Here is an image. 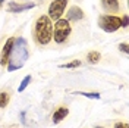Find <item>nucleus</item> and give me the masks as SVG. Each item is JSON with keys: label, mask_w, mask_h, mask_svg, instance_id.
Returning a JSON list of instances; mask_svg holds the SVG:
<instances>
[{"label": "nucleus", "mask_w": 129, "mask_h": 128, "mask_svg": "<svg viewBox=\"0 0 129 128\" xmlns=\"http://www.w3.org/2000/svg\"><path fill=\"white\" fill-rule=\"evenodd\" d=\"M28 59V46H26V40L24 37L15 38L13 47H12V53L9 56L8 60V71L13 72L16 69H21L25 65Z\"/></svg>", "instance_id": "1"}, {"label": "nucleus", "mask_w": 129, "mask_h": 128, "mask_svg": "<svg viewBox=\"0 0 129 128\" xmlns=\"http://www.w3.org/2000/svg\"><path fill=\"white\" fill-rule=\"evenodd\" d=\"M34 38L37 43L43 46L48 44L53 38V24L51 19L47 15H43L37 19L35 22V30H34Z\"/></svg>", "instance_id": "2"}, {"label": "nucleus", "mask_w": 129, "mask_h": 128, "mask_svg": "<svg viewBox=\"0 0 129 128\" xmlns=\"http://www.w3.org/2000/svg\"><path fill=\"white\" fill-rule=\"evenodd\" d=\"M69 34H71V24H69V21L68 19H57L54 27H53V38L56 41L57 44H60V43H64L66 38L69 37Z\"/></svg>", "instance_id": "3"}, {"label": "nucleus", "mask_w": 129, "mask_h": 128, "mask_svg": "<svg viewBox=\"0 0 129 128\" xmlns=\"http://www.w3.org/2000/svg\"><path fill=\"white\" fill-rule=\"evenodd\" d=\"M98 27L106 32H114L122 27V19L116 15H101L98 18Z\"/></svg>", "instance_id": "4"}, {"label": "nucleus", "mask_w": 129, "mask_h": 128, "mask_svg": "<svg viewBox=\"0 0 129 128\" xmlns=\"http://www.w3.org/2000/svg\"><path fill=\"white\" fill-rule=\"evenodd\" d=\"M68 6V0H53L51 2V5H50V8H48V18L51 19V21H57V19H60L62 15H63L64 9Z\"/></svg>", "instance_id": "5"}, {"label": "nucleus", "mask_w": 129, "mask_h": 128, "mask_svg": "<svg viewBox=\"0 0 129 128\" xmlns=\"http://www.w3.org/2000/svg\"><path fill=\"white\" fill-rule=\"evenodd\" d=\"M13 43H15V38H13V37L8 38V40H6V43H5V46H3V50H2V55H0V65H2V66L8 65L9 56H10V53H12Z\"/></svg>", "instance_id": "6"}, {"label": "nucleus", "mask_w": 129, "mask_h": 128, "mask_svg": "<svg viewBox=\"0 0 129 128\" xmlns=\"http://www.w3.org/2000/svg\"><path fill=\"white\" fill-rule=\"evenodd\" d=\"M35 8V3H16V2H10L8 5V10L12 12V13H21V12H25V10H29V9Z\"/></svg>", "instance_id": "7"}, {"label": "nucleus", "mask_w": 129, "mask_h": 128, "mask_svg": "<svg viewBox=\"0 0 129 128\" xmlns=\"http://www.w3.org/2000/svg\"><path fill=\"white\" fill-rule=\"evenodd\" d=\"M84 18V12L82 9L78 8V6H72L68 12V21H72V22H76V21H81Z\"/></svg>", "instance_id": "8"}, {"label": "nucleus", "mask_w": 129, "mask_h": 128, "mask_svg": "<svg viewBox=\"0 0 129 128\" xmlns=\"http://www.w3.org/2000/svg\"><path fill=\"white\" fill-rule=\"evenodd\" d=\"M101 6L107 12H117L119 10V0H101Z\"/></svg>", "instance_id": "9"}, {"label": "nucleus", "mask_w": 129, "mask_h": 128, "mask_svg": "<svg viewBox=\"0 0 129 128\" xmlns=\"http://www.w3.org/2000/svg\"><path fill=\"white\" fill-rule=\"evenodd\" d=\"M68 113H69L68 108H63V106H62V108H59L56 112L53 113V122H54V124H59L60 121H63L64 118L68 116Z\"/></svg>", "instance_id": "10"}, {"label": "nucleus", "mask_w": 129, "mask_h": 128, "mask_svg": "<svg viewBox=\"0 0 129 128\" xmlns=\"http://www.w3.org/2000/svg\"><path fill=\"white\" fill-rule=\"evenodd\" d=\"M87 59H88L89 63H97L101 59V55L98 52H95V50H92V52H89L88 55H87Z\"/></svg>", "instance_id": "11"}, {"label": "nucleus", "mask_w": 129, "mask_h": 128, "mask_svg": "<svg viewBox=\"0 0 129 128\" xmlns=\"http://www.w3.org/2000/svg\"><path fill=\"white\" fill-rule=\"evenodd\" d=\"M31 80H32V77H31V75H26V77H25L24 80H22L21 86H19V88H18V91H19V93H22V91H24L25 88L28 87V84L31 82Z\"/></svg>", "instance_id": "12"}, {"label": "nucleus", "mask_w": 129, "mask_h": 128, "mask_svg": "<svg viewBox=\"0 0 129 128\" xmlns=\"http://www.w3.org/2000/svg\"><path fill=\"white\" fill-rule=\"evenodd\" d=\"M73 94H81V96H84V97H88V99H100V94L98 93H87V91H75Z\"/></svg>", "instance_id": "13"}, {"label": "nucleus", "mask_w": 129, "mask_h": 128, "mask_svg": "<svg viewBox=\"0 0 129 128\" xmlns=\"http://www.w3.org/2000/svg\"><path fill=\"white\" fill-rule=\"evenodd\" d=\"M9 103V94L6 91L0 93V108H6Z\"/></svg>", "instance_id": "14"}, {"label": "nucleus", "mask_w": 129, "mask_h": 128, "mask_svg": "<svg viewBox=\"0 0 129 128\" xmlns=\"http://www.w3.org/2000/svg\"><path fill=\"white\" fill-rule=\"evenodd\" d=\"M78 66H81V60H72V62H69V63L62 65V68H68V69H71V68H78Z\"/></svg>", "instance_id": "15"}, {"label": "nucleus", "mask_w": 129, "mask_h": 128, "mask_svg": "<svg viewBox=\"0 0 129 128\" xmlns=\"http://www.w3.org/2000/svg\"><path fill=\"white\" fill-rule=\"evenodd\" d=\"M119 50L128 55V53H129V46L126 44V43H122V44H119Z\"/></svg>", "instance_id": "16"}, {"label": "nucleus", "mask_w": 129, "mask_h": 128, "mask_svg": "<svg viewBox=\"0 0 129 128\" xmlns=\"http://www.w3.org/2000/svg\"><path fill=\"white\" fill-rule=\"evenodd\" d=\"M120 19H122V27H125V28H126V27H128V22H129L128 16L125 15V16H123V18H120Z\"/></svg>", "instance_id": "17"}, {"label": "nucleus", "mask_w": 129, "mask_h": 128, "mask_svg": "<svg viewBox=\"0 0 129 128\" xmlns=\"http://www.w3.org/2000/svg\"><path fill=\"white\" fill-rule=\"evenodd\" d=\"M114 128H129V125L125 124V122H117V124L114 125Z\"/></svg>", "instance_id": "18"}, {"label": "nucleus", "mask_w": 129, "mask_h": 128, "mask_svg": "<svg viewBox=\"0 0 129 128\" xmlns=\"http://www.w3.org/2000/svg\"><path fill=\"white\" fill-rule=\"evenodd\" d=\"M3 2H5V0H0V8H2V5H3Z\"/></svg>", "instance_id": "19"}, {"label": "nucleus", "mask_w": 129, "mask_h": 128, "mask_svg": "<svg viewBox=\"0 0 129 128\" xmlns=\"http://www.w3.org/2000/svg\"><path fill=\"white\" fill-rule=\"evenodd\" d=\"M95 128H104V127H95Z\"/></svg>", "instance_id": "20"}]
</instances>
